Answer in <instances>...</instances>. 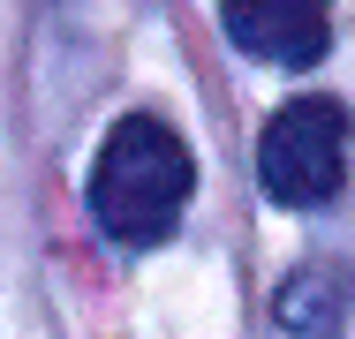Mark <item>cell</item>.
<instances>
[{
	"label": "cell",
	"instance_id": "4",
	"mask_svg": "<svg viewBox=\"0 0 355 339\" xmlns=\"http://www.w3.org/2000/svg\"><path fill=\"white\" fill-rule=\"evenodd\" d=\"M272 317H280V332H295V339H340L355 324V271H340V264L287 271L280 294H272Z\"/></svg>",
	"mask_w": 355,
	"mask_h": 339
},
{
	"label": "cell",
	"instance_id": "2",
	"mask_svg": "<svg viewBox=\"0 0 355 339\" xmlns=\"http://www.w3.org/2000/svg\"><path fill=\"white\" fill-rule=\"evenodd\" d=\"M348 113H340V98H295L280 106L265 136H257V181H265V196L287 203V211H318V203L340 196V181H348Z\"/></svg>",
	"mask_w": 355,
	"mask_h": 339
},
{
	"label": "cell",
	"instance_id": "1",
	"mask_svg": "<svg viewBox=\"0 0 355 339\" xmlns=\"http://www.w3.org/2000/svg\"><path fill=\"white\" fill-rule=\"evenodd\" d=\"M197 189V166H189V143L166 129L159 113H129L114 121V136L98 143V166H91V219L114 249H159Z\"/></svg>",
	"mask_w": 355,
	"mask_h": 339
},
{
	"label": "cell",
	"instance_id": "3",
	"mask_svg": "<svg viewBox=\"0 0 355 339\" xmlns=\"http://www.w3.org/2000/svg\"><path fill=\"white\" fill-rule=\"evenodd\" d=\"M219 23L250 61L272 68H318L333 46V0H219Z\"/></svg>",
	"mask_w": 355,
	"mask_h": 339
}]
</instances>
